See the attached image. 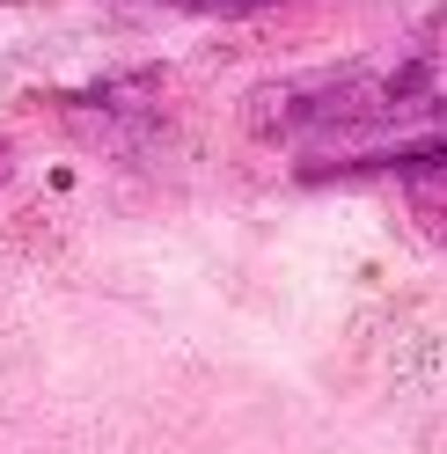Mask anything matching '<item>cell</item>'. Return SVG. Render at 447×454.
I'll list each match as a JSON object with an SVG mask.
<instances>
[{"mask_svg": "<svg viewBox=\"0 0 447 454\" xmlns=\"http://www.w3.org/2000/svg\"><path fill=\"white\" fill-rule=\"evenodd\" d=\"M161 8H191V15H257V8H278V0H161Z\"/></svg>", "mask_w": 447, "mask_h": 454, "instance_id": "3957f363", "label": "cell"}, {"mask_svg": "<svg viewBox=\"0 0 447 454\" xmlns=\"http://www.w3.org/2000/svg\"><path fill=\"white\" fill-rule=\"evenodd\" d=\"M309 176H388V184H404L411 213L426 220L433 235H447V132L367 147V154H345V161H316Z\"/></svg>", "mask_w": 447, "mask_h": 454, "instance_id": "7a4b0ae2", "label": "cell"}, {"mask_svg": "<svg viewBox=\"0 0 447 454\" xmlns=\"http://www.w3.org/2000/svg\"><path fill=\"white\" fill-rule=\"evenodd\" d=\"M447 132V51L404 44L338 59L249 96V132L301 147V139H381V132Z\"/></svg>", "mask_w": 447, "mask_h": 454, "instance_id": "6da1fadb", "label": "cell"}]
</instances>
